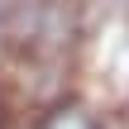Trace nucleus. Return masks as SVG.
<instances>
[{
    "mask_svg": "<svg viewBox=\"0 0 129 129\" xmlns=\"http://www.w3.org/2000/svg\"><path fill=\"white\" fill-rule=\"evenodd\" d=\"M34 129H96V120H91L81 105H57L48 120H38Z\"/></svg>",
    "mask_w": 129,
    "mask_h": 129,
    "instance_id": "1",
    "label": "nucleus"
}]
</instances>
